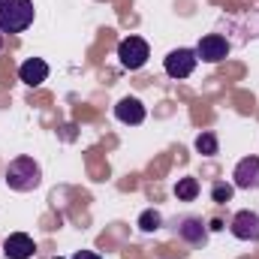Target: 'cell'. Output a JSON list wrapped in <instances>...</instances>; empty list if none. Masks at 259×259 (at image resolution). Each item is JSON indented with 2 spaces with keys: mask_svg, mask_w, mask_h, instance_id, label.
I'll list each match as a JSON object with an SVG mask.
<instances>
[{
  "mask_svg": "<svg viewBox=\"0 0 259 259\" xmlns=\"http://www.w3.org/2000/svg\"><path fill=\"white\" fill-rule=\"evenodd\" d=\"M6 184L15 190V193H30L42 184V169L33 157H18L9 163L6 169Z\"/></svg>",
  "mask_w": 259,
  "mask_h": 259,
  "instance_id": "1",
  "label": "cell"
},
{
  "mask_svg": "<svg viewBox=\"0 0 259 259\" xmlns=\"http://www.w3.org/2000/svg\"><path fill=\"white\" fill-rule=\"evenodd\" d=\"M33 24L30 0H0V33H21Z\"/></svg>",
  "mask_w": 259,
  "mask_h": 259,
  "instance_id": "2",
  "label": "cell"
},
{
  "mask_svg": "<svg viewBox=\"0 0 259 259\" xmlns=\"http://www.w3.org/2000/svg\"><path fill=\"white\" fill-rule=\"evenodd\" d=\"M118 58H121V66L133 72V69H142V66L148 64L151 49H148V42H145L142 36H127V39H121V46H118Z\"/></svg>",
  "mask_w": 259,
  "mask_h": 259,
  "instance_id": "3",
  "label": "cell"
},
{
  "mask_svg": "<svg viewBox=\"0 0 259 259\" xmlns=\"http://www.w3.org/2000/svg\"><path fill=\"white\" fill-rule=\"evenodd\" d=\"M196 49H175V52H169L166 55V75L169 78H187V75H193L196 69Z\"/></svg>",
  "mask_w": 259,
  "mask_h": 259,
  "instance_id": "4",
  "label": "cell"
},
{
  "mask_svg": "<svg viewBox=\"0 0 259 259\" xmlns=\"http://www.w3.org/2000/svg\"><path fill=\"white\" fill-rule=\"evenodd\" d=\"M226 55H229V42L220 33H208L196 46V58L205 61V64H220V61H226Z\"/></svg>",
  "mask_w": 259,
  "mask_h": 259,
  "instance_id": "5",
  "label": "cell"
},
{
  "mask_svg": "<svg viewBox=\"0 0 259 259\" xmlns=\"http://www.w3.org/2000/svg\"><path fill=\"white\" fill-rule=\"evenodd\" d=\"M229 229L238 241H259V214L256 211H238L232 217Z\"/></svg>",
  "mask_w": 259,
  "mask_h": 259,
  "instance_id": "6",
  "label": "cell"
},
{
  "mask_svg": "<svg viewBox=\"0 0 259 259\" xmlns=\"http://www.w3.org/2000/svg\"><path fill=\"white\" fill-rule=\"evenodd\" d=\"M232 178H235V187H241V190H259V157L238 160Z\"/></svg>",
  "mask_w": 259,
  "mask_h": 259,
  "instance_id": "7",
  "label": "cell"
},
{
  "mask_svg": "<svg viewBox=\"0 0 259 259\" xmlns=\"http://www.w3.org/2000/svg\"><path fill=\"white\" fill-rule=\"evenodd\" d=\"M18 78L27 84V88H39L46 78H49V64L42 58H27L24 64L18 66Z\"/></svg>",
  "mask_w": 259,
  "mask_h": 259,
  "instance_id": "8",
  "label": "cell"
},
{
  "mask_svg": "<svg viewBox=\"0 0 259 259\" xmlns=\"http://www.w3.org/2000/svg\"><path fill=\"white\" fill-rule=\"evenodd\" d=\"M3 253H6V259H30L33 256V238L24 232H12L3 241Z\"/></svg>",
  "mask_w": 259,
  "mask_h": 259,
  "instance_id": "9",
  "label": "cell"
},
{
  "mask_svg": "<svg viewBox=\"0 0 259 259\" xmlns=\"http://www.w3.org/2000/svg\"><path fill=\"white\" fill-rule=\"evenodd\" d=\"M115 118L121 121V124H142L145 121V106H142V100H136V97H124L118 106H115Z\"/></svg>",
  "mask_w": 259,
  "mask_h": 259,
  "instance_id": "10",
  "label": "cell"
},
{
  "mask_svg": "<svg viewBox=\"0 0 259 259\" xmlns=\"http://www.w3.org/2000/svg\"><path fill=\"white\" fill-rule=\"evenodd\" d=\"M178 235H181L184 241H190V244H202V241L208 238V229H205V223H202L199 217H187V220L178 226Z\"/></svg>",
  "mask_w": 259,
  "mask_h": 259,
  "instance_id": "11",
  "label": "cell"
},
{
  "mask_svg": "<svg viewBox=\"0 0 259 259\" xmlns=\"http://www.w3.org/2000/svg\"><path fill=\"white\" fill-rule=\"evenodd\" d=\"M175 196H178V202H193L196 196H199V181L196 178H178Z\"/></svg>",
  "mask_w": 259,
  "mask_h": 259,
  "instance_id": "12",
  "label": "cell"
},
{
  "mask_svg": "<svg viewBox=\"0 0 259 259\" xmlns=\"http://www.w3.org/2000/svg\"><path fill=\"white\" fill-rule=\"evenodd\" d=\"M160 226H163V214H160V211L148 208V211L139 214V229H142V232H157Z\"/></svg>",
  "mask_w": 259,
  "mask_h": 259,
  "instance_id": "13",
  "label": "cell"
},
{
  "mask_svg": "<svg viewBox=\"0 0 259 259\" xmlns=\"http://www.w3.org/2000/svg\"><path fill=\"white\" fill-rule=\"evenodd\" d=\"M196 151L202 157H214L217 154V136L214 133H199L196 136Z\"/></svg>",
  "mask_w": 259,
  "mask_h": 259,
  "instance_id": "14",
  "label": "cell"
},
{
  "mask_svg": "<svg viewBox=\"0 0 259 259\" xmlns=\"http://www.w3.org/2000/svg\"><path fill=\"white\" fill-rule=\"evenodd\" d=\"M232 190H235L232 184L220 181V184H214V187H211V199H214V202H220V205H226V202L232 199Z\"/></svg>",
  "mask_w": 259,
  "mask_h": 259,
  "instance_id": "15",
  "label": "cell"
},
{
  "mask_svg": "<svg viewBox=\"0 0 259 259\" xmlns=\"http://www.w3.org/2000/svg\"><path fill=\"white\" fill-rule=\"evenodd\" d=\"M72 259H100V256H97V253H91V250H78Z\"/></svg>",
  "mask_w": 259,
  "mask_h": 259,
  "instance_id": "16",
  "label": "cell"
},
{
  "mask_svg": "<svg viewBox=\"0 0 259 259\" xmlns=\"http://www.w3.org/2000/svg\"><path fill=\"white\" fill-rule=\"evenodd\" d=\"M0 49H3V33H0Z\"/></svg>",
  "mask_w": 259,
  "mask_h": 259,
  "instance_id": "17",
  "label": "cell"
}]
</instances>
